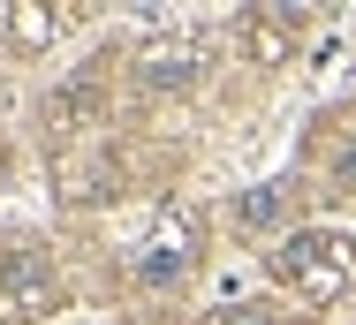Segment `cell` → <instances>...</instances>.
<instances>
[{
  "mask_svg": "<svg viewBox=\"0 0 356 325\" xmlns=\"http://www.w3.org/2000/svg\"><path fill=\"white\" fill-rule=\"evenodd\" d=\"M273 280L296 288V303H334L341 288L356 280V242L349 235H334V227H296L281 250H273Z\"/></svg>",
  "mask_w": 356,
  "mask_h": 325,
  "instance_id": "cell-1",
  "label": "cell"
},
{
  "mask_svg": "<svg viewBox=\"0 0 356 325\" xmlns=\"http://www.w3.org/2000/svg\"><path fill=\"white\" fill-rule=\"evenodd\" d=\"M137 91H152V99H182V91H197L205 76H213V38L205 31H152L137 46Z\"/></svg>",
  "mask_w": 356,
  "mask_h": 325,
  "instance_id": "cell-2",
  "label": "cell"
},
{
  "mask_svg": "<svg viewBox=\"0 0 356 325\" xmlns=\"http://www.w3.org/2000/svg\"><path fill=\"white\" fill-rule=\"evenodd\" d=\"M46 310H61V272L46 250L15 242L0 258V325H38Z\"/></svg>",
  "mask_w": 356,
  "mask_h": 325,
  "instance_id": "cell-3",
  "label": "cell"
},
{
  "mask_svg": "<svg viewBox=\"0 0 356 325\" xmlns=\"http://www.w3.org/2000/svg\"><path fill=\"white\" fill-rule=\"evenodd\" d=\"M190 265H197V219L190 212H159V227H152V242H137V258H129V272H137V288H175V280H190Z\"/></svg>",
  "mask_w": 356,
  "mask_h": 325,
  "instance_id": "cell-4",
  "label": "cell"
},
{
  "mask_svg": "<svg viewBox=\"0 0 356 325\" xmlns=\"http://www.w3.org/2000/svg\"><path fill=\"white\" fill-rule=\"evenodd\" d=\"M303 31H311L303 8H281V0H273V8H243V15H235V53L258 61V68H281L288 53L303 46Z\"/></svg>",
  "mask_w": 356,
  "mask_h": 325,
  "instance_id": "cell-5",
  "label": "cell"
},
{
  "mask_svg": "<svg viewBox=\"0 0 356 325\" xmlns=\"http://www.w3.org/2000/svg\"><path fill=\"white\" fill-rule=\"evenodd\" d=\"M288 212H296V190H288V182H258V190L235 204V227H243V235H266V227H281Z\"/></svg>",
  "mask_w": 356,
  "mask_h": 325,
  "instance_id": "cell-6",
  "label": "cell"
},
{
  "mask_svg": "<svg viewBox=\"0 0 356 325\" xmlns=\"http://www.w3.org/2000/svg\"><path fill=\"white\" fill-rule=\"evenodd\" d=\"M8 38H15L23 53H38V46L61 38V15H54V8H15V15H8Z\"/></svg>",
  "mask_w": 356,
  "mask_h": 325,
  "instance_id": "cell-7",
  "label": "cell"
},
{
  "mask_svg": "<svg viewBox=\"0 0 356 325\" xmlns=\"http://www.w3.org/2000/svg\"><path fill=\"white\" fill-rule=\"evenodd\" d=\"M205 325H288L273 303H235V310H213Z\"/></svg>",
  "mask_w": 356,
  "mask_h": 325,
  "instance_id": "cell-8",
  "label": "cell"
},
{
  "mask_svg": "<svg viewBox=\"0 0 356 325\" xmlns=\"http://www.w3.org/2000/svg\"><path fill=\"white\" fill-rule=\"evenodd\" d=\"M334 182H341V190H356V136L334 151Z\"/></svg>",
  "mask_w": 356,
  "mask_h": 325,
  "instance_id": "cell-9",
  "label": "cell"
}]
</instances>
